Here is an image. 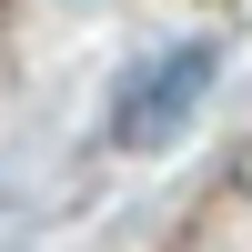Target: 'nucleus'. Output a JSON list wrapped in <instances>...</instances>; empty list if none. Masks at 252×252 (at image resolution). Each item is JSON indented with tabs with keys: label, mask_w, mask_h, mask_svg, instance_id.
<instances>
[{
	"label": "nucleus",
	"mask_w": 252,
	"mask_h": 252,
	"mask_svg": "<svg viewBox=\"0 0 252 252\" xmlns=\"http://www.w3.org/2000/svg\"><path fill=\"white\" fill-rule=\"evenodd\" d=\"M212 40H182L172 61H152V71H131L121 81V101H111V141L121 152H161V141L182 131V121L202 111V91H212Z\"/></svg>",
	"instance_id": "1"
}]
</instances>
